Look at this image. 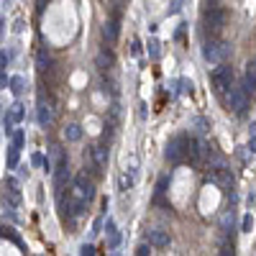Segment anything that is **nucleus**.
Instances as JSON below:
<instances>
[{"label":"nucleus","instance_id":"1","mask_svg":"<svg viewBox=\"0 0 256 256\" xmlns=\"http://www.w3.org/2000/svg\"><path fill=\"white\" fill-rule=\"evenodd\" d=\"M223 95H226V108H228L230 113L241 116V113L248 108V92H246L244 88H236V84H230V88H228Z\"/></svg>","mask_w":256,"mask_h":256},{"label":"nucleus","instance_id":"2","mask_svg":"<svg viewBox=\"0 0 256 256\" xmlns=\"http://www.w3.org/2000/svg\"><path fill=\"white\" fill-rule=\"evenodd\" d=\"M226 26V10L218 8V6H212L210 10H205V34L210 38H218L220 31Z\"/></svg>","mask_w":256,"mask_h":256},{"label":"nucleus","instance_id":"3","mask_svg":"<svg viewBox=\"0 0 256 256\" xmlns=\"http://www.w3.org/2000/svg\"><path fill=\"white\" fill-rule=\"evenodd\" d=\"M210 84H212L216 92H226L233 84V67H228L226 62H220L218 67L212 70V74H210Z\"/></svg>","mask_w":256,"mask_h":256},{"label":"nucleus","instance_id":"4","mask_svg":"<svg viewBox=\"0 0 256 256\" xmlns=\"http://www.w3.org/2000/svg\"><path fill=\"white\" fill-rule=\"evenodd\" d=\"M228 54H230V44H228V41H216V38H210L208 44H205V49H202V56H205L210 64L226 62Z\"/></svg>","mask_w":256,"mask_h":256},{"label":"nucleus","instance_id":"5","mask_svg":"<svg viewBox=\"0 0 256 256\" xmlns=\"http://www.w3.org/2000/svg\"><path fill=\"white\" fill-rule=\"evenodd\" d=\"M70 195H72L74 200L90 202V200L95 198V184H92V180H88V174H77V177L72 180V192H70Z\"/></svg>","mask_w":256,"mask_h":256},{"label":"nucleus","instance_id":"6","mask_svg":"<svg viewBox=\"0 0 256 256\" xmlns=\"http://www.w3.org/2000/svg\"><path fill=\"white\" fill-rule=\"evenodd\" d=\"M164 156H166V162H172V164H182L184 156H187V138H172L166 144Z\"/></svg>","mask_w":256,"mask_h":256},{"label":"nucleus","instance_id":"7","mask_svg":"<svg viewBox=\"0 0 256 256\" xmlns=\"http://www.w3.org/2000/svg\"><path fill=\"white\" fill-rule=\"evenodd\" d=\"M54 120H56V108H54V102L41 98V100H38V123L44 126V128H49V126H54Z\"/></svg>","mask_w":256,"mask_h":256},{"label":"nucleus","instance_id":"8","mask_svg":"<svg viewBox=\"0 0 256 256\" xmlns=\"http://www.w3.org/2000/svg\"><path fill=\"white\" fill-rule=\"evenodd\" d=\"M90 159H92V164L98 169H105V166H108V148H105L102 144H95L90 148Z\"/></svg>","mask_w":256,"mask_h":256},{"label":"nucleus","instance_id":"9","mask_svg":"<svg viewBox=\"0 0 256 256\" xmlns=\"http://www.w3.org/2000/svg\"><path fill=\"white\" fill-rule=\"evenodd\" d=\"M67 182H70V164H67V159H62L59 166L54 169V184H56V190H64Z\"/></svg>","mask_w":256,"mask_h":256},{"label":"nucleus","instance_id":"10","mask_svg":"<svg viewBox=\"0 0 256 256\" xmlns=\"http://www.w3.org/2000/svg\"><path fill=\"white\" fill-rule=\"evenodd\" d=\"M148 244H152L154 248H164V246H169V233L162 230V228L148 230Z\"/></svg>","mask_w":256,"mask_h":256},{"label":"nucleus","instance_id":"11","mask_svg":"<svg viewBox=\"0 0 256 256\" xmlns=\"http://www.w3.org/2000/svg\"><path fill=\"white\" fill-rule=\"evenodd\" d=\"M102 38L108 41V44L113 46L116 41H118V20L110 18V20H105V26H102Z\"/></svg>","mask_w":256,"mask_h":256},{"label":"nucleus","instance_id":"12","mask_svg":"<svg viewBox=\"0 0 256 256\" xmlns=\"http://www.w3.org/2000/svg\"><path fill=\"white\" fill-rule=\"evenodd\" d=\"M241 88L246 90V92H254L256 90V59L254 62H248V67H246V77H244V84Z\"/></svg>","mask_w":256,"mask_h":256},{"label":"nucleus","instance_id":"13","mask_svg":"<svg viewBox=\"0 0 256 256\" xmlns=\"http://www.w3.org/2000/svg\"><path fill=\"white\" fill-rule=\"evenodd\" d=\"M20 120H24V105H20V102H13L10 105V110H8V116H6V131H10V126L13 123H20Z\"/></svg>","mask_w":256,"mask_h":256},{"label":"nucleus","instance_id":"14","mask_svg":"<svg viewBox=\"0 0 256 256\" xmlns=\"http://www.w3.org/2000/svg\"><path fill=\"white\" fill-rule=\"evenodd\" d=\"M105 230H108V246L116 248V246L120 244V230L116 228V220H113V218H108V226H105Z\"/></svg>","mask_w":256,"mask_h":256},{"label":"nucleus","instance_id":"15","mask_svg":"<svg viewBox=\"0 0 256 256\" xmlns=\"http://www.w3.org/2000/svg\"><path fill=\"white\" fill-rule=\"evenodd\" d=\"M113 62H116V59H113V52H108V49H102V52L98 54V59H95V64H98L102 72H105V70H110V67H113Z\"/></svg>","mask_w":256,"mask_h":256},{"label":"nucleus","instance_id":"16","mask_svg":"<svg viewBox=\"0 0 256 256\" xmlns=\"http://www.w3.org/2000/svg\"><path fill=\"white\" fill-rule=\"evenodd\" d=\"M10 92L16 95V98H20V95H24L26 92V80L24 77H20V74H16V77H10Z\"/></svg>","mask_w":256,"mask_h":256},{"label":"nucleus","instance_id":"17","mask_svg":"<svg viewBox=\"0 0 256 256\" xmlns=\"http://www.w3.org/2000/svg\"><path fill=\"white\" fill-rule=\"evenodd\" d=\"M136 180H138L136 169H131V172H123V174H120V190H131V187L136 184Z\"/></svg>","mask_w":256,"mask_h":256},{"label":"nucleus","instance_id":"18","mask_svg":"<svg viewBox=\"0 0 256 256\" xmlns=\"http://www.w3.org/2000/svg\"><path fill=\"white\" fill-rule=\"evenodd\" d=\"M64 138L67 141H80L82 138V128L77 123H67V128H64Z\"/></svg>","mask_w":256,"mask_h":256},{"label":"nucleus","instance_id":"19","mask_svg":"<svg viewBox=\"0 0 256 256\" xmlns=\"http://www.w3.org/2000/svg\"><path fill=\"white\" fill-rule=\"evenodd\" d=\"M49 64H52V59H49L46 49H41V52L36 54V67H38V72H46V70H49Z\"/></svg>","mask_w":256,"mask_h":256},{"label":"nucleus","instance_id":"20","mask_svg":"<svg viewBox=\"0 0 256 256\" xmlns=\"http://www.w3.org/2000/svg\"><path fill=\"white\" fill-rule=\"evenodd\" d=\"M18 152H20L18 146H10V152H8V169H16L18 166Z\"/></svg>","mask_w":256,"mask_h":256},{"label":"nucleus","instance_id":"21","mask_svg":"<svg viewBox=\"0 0 256 256\" xmlns=\"http://www.w3.org/2000/svg\"><path fill=\"white\" fill-rule=\"evenodd\" d=\"M148 56H152V59H159V41H156V38L148 41Z\"/></svg>","mask_w":256,"mask_h":256},{"label":"nucleus","instance_id":"22","mask_svg":"<svg viewBox=\"0 0 256 256\" xmlns=\"http://www.w3.org/2000/svg\"><path fill=\"white\" fill-rule=\"evenodd\" d=\"M251 228H254V218H251V212H246L244 223H241V230H244V233H251Z\"/></svg>","mask_w":256,"mask_h":256},{"label":"nucleus","instance_id":"23","mask_svg":"<svg viewBox=\"0 0 256 256\" xmlns=\"http://www.w3.org/2000/svg\"><path fill=\"white\" fill-rule=\"evenodd\" d=\"M152 248H154L152 244H138V246H136V254H138V256H148V254H152Z\"/></svg>","mask_w":256,"mask_h":256},{"label":"nucleus","instance_id":"24","mask_svg":"<svg viewBox=\"0 0 256 256\" xmlns=\"http://www.w3.org/2000/svg\"><path fill=\"white\" fill-rule=\"evenodd\" d=\"M24 141H26V136H24V131L18 128V131L13 134V146H18V148H20V146H24Z\"/></svg>","mask_w":256,"mask_h":256},{"label":"nucleus","instance_id":"25","mask_svg":"<svg viewBox=\"0 0 256 256\" xmlns=\"http://www.w3.org/2000/svg\"><path fill=\"white\" fill-rule=\"evenodd\" d=\"M80 254H82V256H92V254H95V246H90V244H84V246L80 248Z\"/></svg>","mask_w":256,"mask_h":256},{"label":"nucleus","instance_id":"26","mask_svg":"<svg viewBox=\"0 0 256 256\" xmlns=\"http://www.w3.org/2000/svg\"><path fill=\"white\" fill-rule=\"evenodd\" d=\"M180 84H182V92H192V82L190 80H180Z\"/></svg>","mask_w":256,"mask_h":256},{"label":"nucleus","instance_id":"27","mask_svg":"<svg viewBox=\"0 0 256 256\" xmlns=\"http://www.w3.org/2000/svg\"><path fill=\"white\" fill-rule=\"evenodd\" d=\"M8 82H10V80L6 77V72H3V70H0V90H3V88H6V84H8Z\"/></svg>","mask_w":256,"mask_h":256},{"label":"nucleus","instance_id":"28","mask_svg":"<svg viewBox=\"0 0 256 256\" xmlns=\"http://www.w3.org/2000/svg\"><path fill=\"white\" fill-rule=\"evenodd\" d=\"M8 59H10V56H8L6 52H0V67H6V64H8Z\"/></svg>","mask_w":256,"mask_h":256},{"label":"nucleus","instance_id":"29","mask_svg":"<svg viewBox=\"0 0 256 256\" xmlns=\"http://www.w3.org/2000/svg\"><path fill=\"white\" fill-rule=\"evenodd\" d=\"M220 254H226V256H228V254H233V244H230V246H228V244H223V248H220Z\"/></svg>","mask_w":256,"mask_h":256},{"label":"nucleus","instance_id":"30","mask_svg":"<svg viewBox=\"0 0 256 256\" xmlns=\"http://www.w3.org/2000/svg\"><path fill=\"white\" fill-rule=\"evenodd\" d=\"M164 187H166V177H162V180H159V187H156V192H164Z\"/></svg>","mask_w":256,"mask_h":256},{"label":"nucleus","instance_id":"31","mask_svg":"<svg viewBox=\"0 0 256 256\" xmlns=\"http://www.w3.org/2000/svg\"><path fill=\"white\" fill-rule=\"evenodd\" d=\"M31 162H34V164H44V156H41V154H34Z\"/></svg>","mask_w":256,"mask_h":256},{"label":"nucleus","instance_id":"32","mask_svg":"<svg viewBox=\"0 0 256 256\" xmlns=\"http://www.w3.org/2000/svg\"><path fill=\"white\" fill-rule=\"evenodd\" d=\"M248 148H251V154H256V136L251 138V144H248Z\"/></svg>","mask_w":256,"mask_h":256},{"label":"nucleus","instance_id":"33","mask_svg":"<svg viewBox=\"0 0 256 256\" xmlns=\"http://www.w3.org/2000/svg\"><path fill=\"white\" fill-rule=\"evenodd\" d=\"M251 136H256V123H251Z\"/></svg>","mask_w":256,"mask_h":256}]
</instances>
